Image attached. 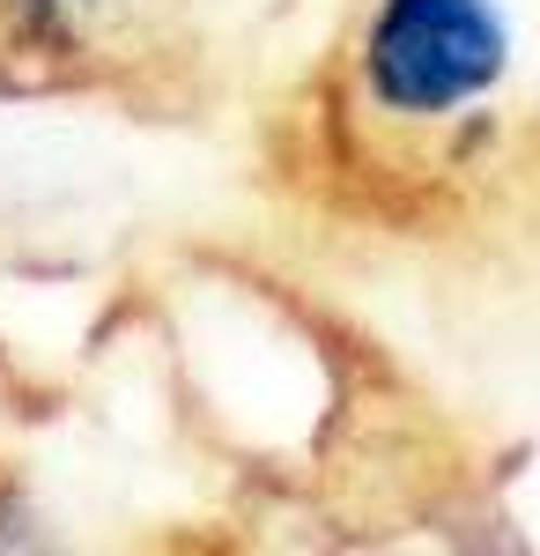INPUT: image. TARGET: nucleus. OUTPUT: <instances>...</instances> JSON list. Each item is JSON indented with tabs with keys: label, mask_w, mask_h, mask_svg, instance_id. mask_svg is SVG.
I'll use <instances>...</instances> for the list:
<instances>
[{
	"label": "nucleus",
	"mask_w": 540,
	"mask_h": 556,
	"mask_svg": "<svg viewBox=\"0 0 540 556\" xmlns=\"http://www.w3.org/2000/svg\"><path fill=\"white\" fill-rule=\"evenodd\" d=\"M503 75V23L481 0H385L371 89L393 112H452Z\"/></svg>",
	"instance_id": "nucleus-1"
}]
</instances>
